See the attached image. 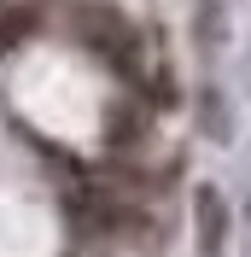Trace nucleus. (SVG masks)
Returning a JSON list of instances; mask_svg holds the SVG:
<instances>
[{"instance_id": "obj_1", "label": "nucleus", "mask_w": 251, "mask_h": 257, "mask_svg": "<svg viewBox=\"0 0 251 257\" xmlns=\"http://www.w3.org/2000/svg\"><path fill=\"white\" fill-rule=\"evenodd\" d=\"M70 30L88 41L105 64H117L123 76H141V35L117 6H76L70 12Z\"/></svg>"}, {"instance_id": "obj_2", "label": "nucleus", "mask_w": 251, "mask_h": 257, "mask_svg": "<svg viewBox=\"0 0 251 257\" xmlns=\"http://www.w3.org/2000/svg\"><path fill=\"white\" fill-rule=\"evenodd\" d=\"M222 240H228V210H222V199L210 187L199 193V245L204 251H222Z\"/></svg>"}, {"instance_id": "obj_3", "label": "nucleus", "mask_w": 251, "mask_h": 257, "mask_svg": "<svg viewBox=\"0 0 251 257\" xmlns=\"http://www.w3.org/2000/svg\"><path fill=\"white\" fill-rule=\"evenodd\" d=\"M35 24H41L35 6H12V0H0V53H12L24 35H35Z\"/></svg>"}]
</instances>
